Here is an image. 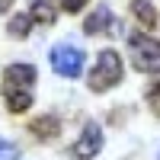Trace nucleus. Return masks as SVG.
<instances>
[{
	"label": "nucleus",
	"mask_w": 160,
	"mask_h": 160,
	"mask_svg": "<svg viewBox=\"0 0 160 160\" xmlns=\"http://www.w3.org/2000/svg\"><path fill=\"white\" fill-rule=\"evenodd\" d=\"M58 3H61V10H64V13H80L87 0H58Z\"/></svg>",
	"instance_id": "13"
},
{
	"label": "nucleus",
	"mask_w": 160,
	"mask_h": 160,
	"mask_svg": "<svg viewBox=\"0 0 160 160\" xmlns=\"http://www.w3.org/2000/svg\"><path fill=\"white\" fill-rule=\"evenodd\" d=\"M29 16H32V22L51 26V22L58 19V10L51 7V3H45V0H35V3H32V10H29Z\"/></svg>",
	"instance_id": "8"
},
{
	"label": "nucleus",
	"mask_w": 160,
	"mask_h": 160,
	"mask_svg": "<svg viewBox=\"0 0 160 160\" xmlns=\"http://www.w3.org/2000/svg\"><path fill=\"white\" fill-rule=\"evenodd\" d=\"M29 131H35V138H38V141H48V138H55V135H58V118L42 115V118H35V122L29 125Z\"/></svg>",
	"instance_id": "9"
},
{
	"label": "nucleus",
	"mask_w": 160,
	"mask_h": 160,
	"mask_svg": "<svg viewBox=\"0 0 160 160\" xmlns=\"http://www.w3.org/2000/svg\"><path fill=\"white\" fill-rule=\"evenodd\" d=\"M112 29H115V19H112V10L106 7V3H99V7L87 16V22H83V32H87V35H96V32H112Z\"/></svg>",
	"instance_id": "6"
},
{
	"label": "nucleus",
	"mask_w": 160,
	"mask_h": 160,
	"mask_svg": "<svg viewBox=\"0 0 160 160\" xmlns=\"http://www.w3.org/2000/svg\"><path fill=\"white\" fill-rule=\"evenodd\" d=\"M148 102H151V109L160 115V77L151 80V87H148Z\"/></svg>",
	"instance_id": "11"
},
{
	"label": "nucleus",
	"mask_w": 160,
	"mask_h": 160,
	"mask_svg": "<svg viewBox=\"0 0 160 160\" xmlns=\"http://www.w3.org/2000/svg\"><path fill=\"white\" fill-rule=\"evenodd\" d=\"M35 93V68L32 64H10L3 71V83H0V96H3L10 112H26L32 106Z\"/></svg>",
	"instance_id": "1"
},
{
	"label": "nucleus",
	"mask_w": 160,
	"mask_h": 160,
	"mask_svg": "<svg viewBox=\"0 0 160 160\" xmlns=\"http://www.w3.org/2000/svg\"><path fill=\"white\" fill-rule=\"evenodd\" d=\"M118 80H122V55L115 48H102L96 55L93 71H90V90L93 93H106V90L118 87Z\"/></svg>",
	"instance_id": "2"
},
{
	"label": "nucleus",
	"mask_w": 160,
	"mask_h": 160,
	"mask_svg": "<svg viewBox=\"0 0 160 160\" xmlns=\"http://www.w3.org/2000/svg\"><path fill=\"white\" fill-rule=\"evenodd\" d=\"M131 13L138 16V22L144 29H154L157 26V10L151 7V0H131Z\"/></svg>",
	"instance_id": "7"
},
{
	"label": "nucleus",
	"mask_w": 160,
	"mask_h": 160,
	"mask_svg": "<svg viewBox=\"0 0 160 160\" xmlns=\"http://www.w3.org/2000/svg\"><path fill=\"white\" fill-rule=\"evenodd\" d=\"M10 3H13V0H0V13H7V10H10Z\"/></svg>",
	"instance_id": "14"
},
{
	"label": "nucleus",
	"mask_w": 160,
	"mask_h": 160,
	"mask_svg": "<svg viewBox=\"0 0 160 160\" xmlns=\"http://www.w3.org/2000/svg\"><path fill=\"white\" fill-rule=\"evenodd\" d=\"M0 160H19V148L10 141H0Z\"/></svg>",
	"instance_id": "12"
},
{
	"label": "nucleus",
	"mask_w": 160,
	"mask_h": 160,
	"mask_svg": "<svg viewBox=\"0 0 160 160\" xmlns=\"http://www.w3.org/2000/svg\"><path fill=\"white\" fill-rule=\"evenodd\" d=\"M29 26H32V16L26 13V16H13L10 19V35L13 38H26L29 35Z\"/></svg>",
	"instance_id": "10"
},
{
	"label": "nucleus",
	"mask_w": 160,
	"mask_h": 160,
	"mask_svg": "<svg viewBox=\"0 0 160 160\" xmlns=\"http://www.w3.org/2000/svg\"><path fill=\"white\" fill-rule=\"evenodd\" d=\"M128 55H131V64L138 71H151L160 64V38H154L151 32L144 29H135L128 32Z\"/></svg>",
	"instance_id": "3"
},
{
	"label": "nucleus",
	"mask_w": 160,
	"mask_h": 160,
	"mask_svg": "<svg viewBox=\"0 0 160 160\" xmlns=\"http://www.w3.org/2000/svg\"><path fill=\"white\" fill-rule=\"evenodd\" d=\"M48 58H51L55 74H61V77H80L83 74V64H87V55L77 45H55L48 51Z\"/></svg>",
	"instance_id": "4"
},
{
	"label": "nucleus",
	"mask_w": 160,
	"mask_h": 160,
	"mask_svg": "<svg viewBox=\"0 0 160 160\" xmlns=\"http://www.w3.org/2000/svg\"><path fill=\"white\" fill-rule=\"evenodd\" d=\"M157 160H160V154H157Z\"/></svg>",
	"instance_id": "15"
},
{
	"label": "nucleus",
	"mask_w": 160,
	"mask_h": 160,
	"mask_svg": "<svg viewBox=\"0 0 160 160\" xmlns=\"http://www.w3.org/2000/svg\"><path fill=\"white\" fill-rule=\"evenodd\" d=\"M99 151H102V128L96 122H87L83 131H80V138L71 144V157L93 160V157H99Z\"/></svg>",
	"instance_id": "5"
}]
</instances>
